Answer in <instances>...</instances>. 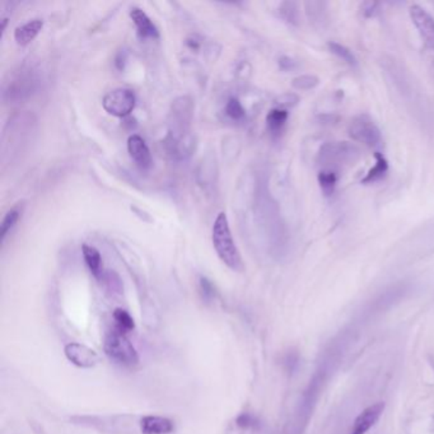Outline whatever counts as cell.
Listing matches in <instances>:
<instances>
[{"label":"cell","mask_w":434,"mask_h":434,"mask_svg":"<svg viewBox=\"0 0 434 434\" xmlns=\"http://www.w3.org/2000/svg\"><path fill=\"white\" fill-rule=\"evenodd\" d=\"M213 244L217 251L218 256L223 261L224 264L232 270H241L242 269V258L238 251L237 246L232 237L230 223L225 213H219L216 218V222L213 225Z\"/></svg>","instance_id":"1"},{"label":"cell","mask_w":434,"mask_h":434,"mask_svg":"<svg viewBox=\"0 0 434 434\" xmlns=\"http://www.w3.org/2000/svg\"><path fill=\"white\" fill-rule=\"evenodd\" d=\"M105 353L110 360L124 367H134L139 363V355L136 346L130 343L126 334L114 329L105 336Z\"/></svg>","instance_id":"2"},{"label":"cell","mask_w":434,"mask_h":434,"mask_svg":"<svg viewBox=\"0 0 434 434\" xmlns=\"http://www.w3.org/2000/svg\"><path fill=\"white\" fill-rule=\"evenodd\" d=\"M360 157V150L357 145L348 142L326 143L319 153L320 164L325 167L336 169L344 164H353Z\"/></svg>","instance_id":"3"},{"label":"cell","mask_w":434,"mask_h":434,"mask_svg":"<svg viewBox=\"0 0 434 434\" xmlns=\"http://www.w3.org/2000/svg\"><path fill=\"white\" fill-rule=\"evenodd\" d=\"M102 106L110 115L125 117L136 107V95L129 88L112 89L103 97Z\"/></svg>","instance_id":"4"},{"label":"cell","mask_w":434,"mask_h":434,"mask_svg":"<svg viewBox=\"0 0 434 434\" xmlns=\"http://www.w3.org/2000/svg\"><path fill=\"white\" fill-rule=\"evenodd\" d=\"M349 136L355 142L362 143L367 147H376L381 142L380 129L368 115L354 117L349 125Z\"/></svg>","instance_id":"5"},{"label":"cell","mask_w":434,"mask_h":434,"mask_svg":"<svg viewBox=\"0 0 434 434\" xmlns=\"http://www.w3.org/2000/svg\"><path fill=\"white\" fill-rule=\"evenodd\" d=\"M64 353L70 363L79 368H93L100 362V355L93 349L79 343L68 344L64 349Z\"/></svg>","instance_id":"6"},{"label":"cell","mask_w":434,"mask_h":434,"mask_svg":"<svg viewBox=\"0 0 434 434\" xmlns=\"http://www.w3.org/2000/svg\"><path fill=\"white\" fill-rule=\"evenodd\" d=\"M412 20L421 36L434 46V18L421 6H412L409 9Z\"/></svg>","instance_id":"7"},{"label":"cell","mask_w":434,"mask_h":434,"mask_svg":"<svg viewBox=\"0 0 434 434\" xmlns=\"http://www.w3.org/2000/svg\"><path fill=\"white\" fill-rule=\"evenodd\" d=\"M385 410V402H377L364 409L354 421L350 434H366L379 421Z\"/></svg>","instance_id":"8"},{"label":"cell","mask_w":434,"mask_h":434,"mask_svg":"<svg viewBox=\"0 0 434 434\" xmlns=\"http://www.w3.org/2000/svg\"><path fill=\"white\" fill-rule=\"evenodd\" d=\"M128 150H129L130 157L143 170H147L152 166V154H150L147 143L142 136L138 134L130 136L128 139Z\"/></svg>","instance_id":"9"},{"label":"cell","mask_w":434,"mask_h":434,"mask_svg":"<svg viewBox=\"0 0 434 434\" xmlns=\"http://www.w3.org/2000/svg\"><path fill=\"white\" fill-rule=\"evenodd\" d=\"M143 434H171L175 430L173 421L158 415H147L140 421Z\"/></svg>","instance_id":"10"},{"label":"cell","mask_w":434,"mask_h":434,"mask_svg":"<svg viewBox=\"0 0 434 434\" xmlns=\"http://www.w3.org/2000/svg\"><path fill=\"white\" fill-rule=\"evenodd\" d=\"M130 17H131V20H134L138 34L140 37H143V39H147V37L157 39L158 37V29H157L156 25L152 22L148 14L145 13L143 9L138 7L131 8Z\"/></svg>","instance_id":"11"},{"label":"cell","mask_w":434,"mask_h":434,"mask_svg":"<svg viewBox=\"0 0 434 434\" xmlns=\"http://www.w3.org/2000/svg\"><path fill=\"white\" fill-rule=\"evenodd\" d=\"M42 26L44 22L40 18L27 20L14 29V39L20 45H27L40 32Z\"/></svg>","instance_id":"12"},{"label":"cell","mask_w":434,"mask_h":434,"mask_svg":"<svg viewBox=\"0 0 434 434\" xmlns=\"http://www.w3.org/2000/svg\"><path fill=\"white\" fill-rule=\"evenodd\" d=\"M81 251H83L84 261H86V264L88 266L91 272L95 275L96 278H101L102 258L100 251L96 247L88 244H83Z\"/></svg>","instance_id":"13"},{"label":"cell","mask_w":434,"mask_h":434,"mask_svg":"<svg viewBox=\"0 0 434 434\" xmlns=\"http://www.w3.org/2000/svg\"><path fill=\"white\" fill-rule=\"evenodd\" d=\"M305 7L310 22H313L315 26L322 27L327 20V4L324 1H307Z\"/></svg>","instance_id":"14"},{"label":"cell","mask_w":434,"mask_h":434,"mask_svg":"<svg viewBox=\"0 0 434 434\" xmlns=\"http://www.w3.org/2000/svg\"><path fill=\"white\" fill-rule=\"evenodd\" d=\"M388 171V164L385 157L381 153H376V164L368 171L367 176L363 178V183H374L385 176Z\"/></svg>","instance_id":"15"},{"label":"cell","mask_w":434,"mask_h":434,"mask_svg":"<svg viewBox=\"0 0 434 434\" xmlns=\"http://www.w3.org/2000/svg\"><path fill=\"white\" fill-rule=\"evenodd\" d=\"M288 120V112L284 109H272L269 111V114L266 116V122H268V128L270 129L272 133H279L280 130L284 128L285 122Z\"/></svg>","instance_id":"16"},{"label":"cell","mask_w":434,"mask_h":434,"mask_svg":"<svg viewBox=\"0 0 434 434\" xmlns=\"http://www.w3.org/2000/svg\"><path fill=\"white\" fill-rule=\"evenodd\" d=\"M34 78L32 75L22 74L20 78L12 83V88H9V93L12 96H17V98H22L23 95H29L34 87ZM32 93V92H31Z\"/></svg>","instance_id":"17"},{"label":"cell","mask_w":434,"mask_h":434,"mask_svg":"<svg viewBox=\"0 0 434 434\" xmlns=\"http://www.w3.org/2000/svg\"><path fill=\"white\" fill-rule=\"evenodd\" d=\"M279 15L287 23L293 25V26H297L299 23L298 4L296 1H283L280 4V7H279Z\"/></svg>","instance_id":"18"},{"label":"cell","mask_w":434,"mask_h":434,"mask_svg":"<svg viewBox=\"0 0 434 434\" xmlns=\"http://www.w3.org/2000/svg\"><path fill=\"white\" fill-rule=\"evenodd\" d=\"M114 320L116 322L115 329H117L121 333H130L136 327V322H134V319L131 317V315L122 308H116L114 311Z\"/></svg>","instance_id":"19"},{"label":"cell","mask_w":434,"mask_h":434,"mask_svg":"<svg viewBox=\"0 0 434 434\" xmlns=\"http://www.w3.org/2000/svg\"><path fill=\"white\" fill-rule=\"evenodd\" d=\"M20 217V206H14L11 211H7V214L3 218V222L0 224V239H1V244L4 242L8 233L11 232V230L13 228L15 223L18 222Z\"/></svg>","instance_id":"20"},{"label":"cell","mask_w":434,"mask_h":434,"mask_svg":"<svg viewBox=\"0 0 434 434\" xmlns=\"http://www.w3.org/2000/svg\"><path fill=\"white\" fill-rule=\"evenodd\" d=\"M319 183L325 195H331L338 183V176L333 171H322L320 172Z\"/></svg>","instance_id":"21"},{"label":"cell","mask_w":434,"mask_h":434,"mask_svg":"<svg viewBox=\"0 0 434 434\" xmlns=\"http://www.w3.org/2000/svg\"><path fill=\"white\" fill-rule=\"evenodd\" d=\"M327 46H329L330 51L333 54L336 55L341 60L348 63L349 65H355L357 64V59H355L353 53L349 48H346L344 45H340L338 42H329Z\"/></svg>","instance_id":"22"},{"label":"cell","mask_w":434,"mask_h":434,"mask_svg":"<svg viewBox=\"0 0 434 434\" xmlns=\"http://www.w3.org/2000/svg\"><path fill=\"white\" fill-rule=\"evenodd\" d=\"M320 79L316 75L305 74L296 77L292 81L293 88L298 91H308L319 86Z\"/></svg>","instance_id":"23"},{"label":"cell","mask_w":434,"mask_h":434,"mask_svg":"<svg viewBox=\"0 0 434 434\" xmlns=\"http://www.w3.org/2000/svg\"><path fill=\"white\" fill-rule=\"evenodd\" d=\"M225 114L233 120H241L244 116V106L236 97H232L225 105Z\"/></svg>","instance_id":"24"},{"label":"cell","mask_w":434,"mask_h":434,"mask_svg":"<svg viewBox=\"0 0 434 434\" xmlns=\"http://www.w3.org/2000/svg\"><path fill=\"white\" fill-rule=\"evenodd\" d=\"M299 97L296 93H284V95L279 96L275 100V103L278 105L279 109H287V107H293L298 103Z\"/></svg>","instance_id":"25"},{"label":"cell","mask_w":434,"mask_h":434,"mask_svg":"<svg viewBox=\"0 0 434 434\" xmlns=\"http://www.w3.org/2000/svg\"><path fill=\"white\" fill-rule=\"evenodd\" d=\"M258 421L250 414H241L237 418L238 427L250 429V428L258 427Z\"/></svg>","instance_id":"26"},{"label":"cell","mask_w":434,"mask_h":434,"mask_svg":"<svg viewBox=\"0 0 434 434\" xmlns=\"http://www.w3.org/2000/svg\"><path fill=\"white\" fill-rule=\"evenodd\" d=\"M379 3H374V1H366L362 4V13L364 14L368 18L374 17L376 14L379 13Z\"/></svg>","instance_id":"27"},{"label":"cell","mask_w":434,"mask_h":434,"mask_svg":"<svg viewBox=\"0 0 434 434\" xmlns=\"http://www.w3.org/2000/svg\"><path fill=\"white\" fill-rule=\"evenodd\" d=\"M200 289L205 299H211L214 297V287L206 278H200Z\"/></svg>","instance_id":"28"},{"label":"cell","mask_w":434,"mask_h":434,"mask_svg":"<svg viewBox=\"0 0 434 434\" xmlns=\"http://www.w3.org/2000/svg\"><path fill=\"white\" fill-rule=\"evenodd\" d=\"M279 67L285 70V72H289L293 69L297 68V63L293 60L292 58H288V56H282L279 59Z\"/></svg>","instance_id":"29"}]
</instances>
